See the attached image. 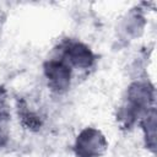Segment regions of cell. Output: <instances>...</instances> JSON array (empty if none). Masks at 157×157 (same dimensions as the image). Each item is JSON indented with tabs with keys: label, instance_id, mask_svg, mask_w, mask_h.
I'll return each instance as SVG.
<instances>
[{
	"label": "cell",
	"instance_id": "cell-5",
	"mask_svg": "<svg viewBox=\"0 0 157 157\" xmlns=\"http://www.w3.org/2000/svg\"><path fill=\"white\" fill-rule=\"evenodd\" d=\"M17 115L25 129L39 131L43 126V117L37 110L31 108V105L23 98L17 101Z\"/></svg>",
	"mask_w": 157,
	"mask_h": 157
},
{
	"label": "cell",
	"instance_id": "cell-6",
	"mask_svg": "<svg viewBox=\"0 0 157 157\" xmlns=\"http://www.w3.org/2000/svg\"><path fill=\"white\" fill-rule=\"evenodd\" d=\"M11 121L10 104L6 90L0 86V147H2L9 139V125Z\"/></svg>",
	"mask_w": 157,
	"mask_h": 157
},
{
	"label": "cell",
	"instance_id": "cell-1",
	"mask_svg": "<svg viewBox=\"0 0 157 157\" xmlns=\"http://www.w3.org/2000/svg\"><path fill=\"white\" fill-rule=\"evenodd\" d=\"M155 109V88L148 81H135L129 85L117 119L123 129H131Z\"/></svg>",
	"mask_w": 157,
	"mask_h": 157
},
{
	"label": "cell",
	"instance_id": "cell-2",
	"mask_svg": "<svg viewBox=\"0 0 157 157\" xmlns=\"http://www.w3.org/2000/svg\"><path fill=\"white\" fill-rule=\"evenodd\" d=\"M55 55L63 59L72 70H88L97 61L96 53L83 42L75 38L61 40L55 49Z\"/></svg>",
	"mask_w": 157,
	"mask_h": 157
},
{
	"label": "cell",
	"instance_id": "cell-7",
	"mask_svg": "<svg viewBox=\"0 0 157 157\" xmlns=\"http://www.w3.org/2000/svg\"><path fill=\"white\" fill-rule=\"evenodd\" d=\"M139 125L142 129L145 146L146 148L155 152L156 147V109H152L140 123Z\"/></svg>",
	"mask_w": 157,
	"mask_h": 157
},
{
	"label": "cell",
	"instance_id": "cell-4",
	"mask_svg": "<svg viewBox=\"0 0 157 157\" xmlns=\"http://www.w3.org/2000/svg\"><path fill=\"white\" fill-rule=\"evenodd\" d=\"M74 70L59 56L54 55L43 64V75L48 87L55 93L66 92L72 81Z\"/></svg>",
	"mask_w": 157,
	"mask_h": 157
},
{
	"label": "cell",
	"instance_id": "cell-3",
	"mask_svg": "<svg viewBox=\"0 0 157 157\" xmlns=\"http://www.w3.org/2000/svg\"><path fill=\"white\" fill-rule=\"evenodd\" d=\"M107 148L108 141L104 134L93 126L82 129L72 146L75 157H102Z\"/></svg>",
	"mask_w": 157,
	"mask_h": 157
}]
</instances>
